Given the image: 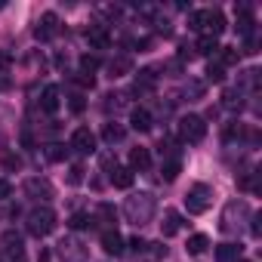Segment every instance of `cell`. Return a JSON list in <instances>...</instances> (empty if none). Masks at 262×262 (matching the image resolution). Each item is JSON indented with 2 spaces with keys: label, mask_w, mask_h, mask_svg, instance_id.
Listing matches in <instances>:
<instances>
[{
  "label": "cell",
  "mask_w": 262,
  "mask_h": 262,
  "mask_svg": "<svg viewBox=\"0 0 262 262\" xmlns=\"http://www.w3.org/2000/svg\"><path fill=\"white\" fill-rule=\"evenodd\" d=\"M123 216L133 225H148L155 219V198L148 191H136L123 201Z\"/></svg>",
  "instance_id": "1"
},
{
  "label": "cell",
  "mask_w": 262,
  "mask_h": 262,
  "mask_svg": "<svg viewBox=\"0 0 262 262\" xmlns=\"http://www.w3.org/2000/svg\"><path fill=\"white\" fill-rule=\"evenodd\" d=\"M250 216H253V213H250V204H247V201H231V204H225V210H222V231H228V234L241 231Z\"/></svg>",
  "instance_id": "2"
},
{
  "label": "cell",
  "mask_w": 262,
  "mask_h": 262,
  "mask_svg": "<svg viewBox=\"0 0 262 262\" xmlns=\"http://www.w3.org/2000/svg\"><path fill=\"white\" fill-rule=\"evenodd\" d=\"M53 228H56V213H53L50 207H34V210L28 213V234L47 237Z\"/></svg>",
  "instance_id": "3"
},
{
  "label": "cell",
  "mask_w": 262,
  "mask_h": 262,
  "mask_svg": "<svg viewBox=\"0 0 262 262\" xmlns=\"http://www.w3.org/2000/svg\"><path fill=\"white\" fill-rule=\"evenodd\" d=\"M0 259H4V262H25L22 234H16V231H4V234H0Z\"/></svg>",
  "instance_id": "4"
},
{
  "label": "cell",
  "mask_w": 262,
  "mask_h": 262,
  "mask_svg": "<svg viewBox=\"0 0 262 262\" xmlns=\"http://www.w3.org/2000/svg\"><path fill=\"white\" fill-rule=\"evenodd\" d=\"M179 136H182V142H201L204 136H207V123H204V117H198V114H185L182 120H179Z\"/></svg>",
  "instance_id": "5"
},
{
  "label": "cell",
  "mask_w": 262,
  "mask_h": 262,
  "mask_svg": "<svg viewBox=\"0 0 262 262\" xmlns=\"http://www.w3.org/2000/svg\"><path fill=\"white\" fill-rule=\"evenodd\" d=\"M210 204H213V188H210V185H194V188L185 194L188 213H207Z\"/></svg>",
  "instance_id": "6"
},
{
  "label": "cell",
  "mask_w": 262,
  "mask_h": 262,
  "mask_svg": "<svg viewBox=\"0 0 262 262\" xmlns=\"http://www.w3.org/2000/svg\"><path fill=\"white\" fill-rule=\"evenodd\" d=\"M56 253H59L62 262H86V247H83L77 237H65V241H59Z\"/></svg>",
  "instance_id": "7"
},
{
  "label": "cell",
  "mask_w": 262,
  "mask_h": 262,
  "mask_svg": "<svg viewBox=\"0 0 262 262\" xmlns=\"http://www.w3.org/2000/svg\"><path fill=\"white\" fill-rule=\"evenodd\" d=\"M71 148L80 151V155H93V151H96V136H93V129L77 126L74 136H71Z\"/></svg>",
  "instance_id": "8"
},
{
  "label": "cell",
  "mask_w": 262,
  "mask_h": 262,
  "mask_svg": "<svg viewBox=\"0 0 262 262\" xmlns=\"http://www.w3.org/2000/svg\"><path fill=\"white\" fill-rule=\"evenodd\" d=\"M56 31H59V16L56 13H43L37 28H34V37L37 40H50V37H56Z\"/></svg>",
  "instance_id": "9"
},
{
  "label": "cell",
  "mask_w": 262,
  "mask_h": 262,
  "mask_svg": "<svg viewBox=\"0 0 262 262\" xmlns=\"http://www.w3.org/2000/svg\"><path fill=\"white\" fill-rule=\"evenodd\" d=\"M25 191L34 198V201H50L53 198V185L47 179H28L25 182Z\"/></svg>",
  "instance_id": "10"
},
{
  "label": "cell",
  "mask_w": 262,
  "mask_h": 262,
  "mask_svg": "<svg viewBox=\"0 0 262 262\" xmlns=\"http://www.w3.org/2000/svg\"><path fill=\"white\" fill-rule=\"evenodd\" d=\"M204 28H207V34L219 37V34L225 31V16H222L219 10H207V13H204Z\"/></svg>",
  "instance_id": "11"
},
{
  "label": "cell",
  "mask_w": 262,
  "mask_h": 262,
  "mask_svg": "<svg viewBox=\"0 0 262 262\" xmlns=\"http://www.w3.org/2000/svg\"><path fill=\"white\" fill-rule=\"evenodd\" d=\"M182 213H176V210H167L164 213V222H161V231H164V237H173L176 231H182Z\"/></svg>",
  "instance_id": "12"
},
{
  "label": "cell",
  "mask_w": 262,
  "mask_h": 262,
  "mask_svg": "<svg viewBox=\"0 0 262 262\" xmlns=\"http://www.w3.org/2000/svg\"><path fill=\"white\" fill-rule=\"evenodd\" d=\"M129 123H133L136 133H148V129H151V111H148V108H133Z\"/></svg>",
  "instance_id": "13"
},
{
  "label": "cell",
  "mask_w": 262,
  "mask_h": 262,
  "mask_svg": "<svg viewBox=\"0 0 262 262\" xmlns=\"http://www.w3.org/2000/svg\"><path fill=\"white\" fill-rule=\"evenodd\" d=\"M102 250H105V253H111V256L123 253V237H120V234H117L114 228L102 231Z\"/></svg>",
  "instance_id": "14"
},
{
  "label": "cell",
  "mask_w": 262,
  "mask_h": 262,
  "mask_svg": "<svg viewBox=\"0 0 262 262\" xmlns=\"http://www.w3.org/2000/svg\"><path fill=\"white\" fill-rule=\"evenodd\" d=\"M40 108L47 111V114H56L59 111V86H43V96H40Z\"/></svg>",
  "instance_id": "15"
},
{
  "label": "cell",
  "mask_w": 262,
  "mask_h": 262,
  "mask_svg": "<svg viewBox=\"0 0 262 262\" xmlns=\"http://www.w3.org/2000/svg\"><path fill=\"white\" fill-rule=\"evenodd\" d=\"M151 167V155H148V148H133L129 151V170H148Z\"/></svg>",
  "instance_id": "16"
},
{
  "label": "cell",
  "mask_w": 262,
  "mask_h": 262,
  "mask_svg": "<svg viewBox=\"0 0 262 262\" xmlns=\"http://www.w3.org/2000/svg\"><path fill=\"white\" fill-rule=\"evenodd\" d=\"M111 185L114 188H129L133 185V170L129 167H114L111 170Z\"/></svg>",
  "instance_id": "17"
},
{
  "label": "cell",
  "mask_w": 262,
  "mask_h": 262,
  "mask_svg": "<svg viewBox=\"0 0 262 262\" xmlns=\"http://www.w3.org/2000/svg\"><path fill=\"white\" fill-rule=\"evenodd\" d=\"M241 244H219L216 247V262H237Z\"/></svg>",
  "instance_id": "18"
},
{
  "label": "cell",
  "mask_w": 262,
  "mask_h": 262,
  "mask_svg": "<svg viewBox=\"0 0 262 262\" xmlns=\"http://www.w3.org/2000/svg\"><path fill=\"white\" fill-rule=\"evenodd\" d=\"M129 68H133L129 56H117V59H111V62H108V74H111V77H123Z\"/></svg>",
  "instance_id": "19"
},
{
  "label": "cell",
  "mask_w": 262,
  "mask_h": 262,
  "mask_svg": "<svg viewBox=\"0 0 262 262\" xmlns=\"http://www.w3.org/2000/svg\"><path fill=\"white\" fill-rule=\"evenodd\" d=\"M155 71L151 68H145V71H139L136 74V93H148V90H155Z\"/></svg>",
  "instance_id": "20"
},
{
  "label": "cell",
  "mask_w": 262,
  "mask_h": 262,
  "mask_svg": "<svg viewBox=\"0 0 262 262\" xmlns=\"http://www.w3.org/2000/svg\"><path fill=\"white\" fill-rule=\"evenodd\" d=\"M207 247H210V237H207V234H191V237H188V253H191V256L207 253Z\"/></svg>",
  "instance_id": "21"
},
{
  "label": "cell",
  "mask_w": 262,
  "mask_h": 262,
  "mask_svg": "<svg viewBox=\"0 0 262 262\" xmlns=\"http://www.w3.org/2000/svg\"><path fill=\"white\" fill-rule=\"evenodd\" d=\"M179 170H182V161H179V158H170V161H164V167H161V176H164L167 182H173V179L179 176Z\"/></svg>",
  "instance_id": "22"
},
{
  "label": "cell",
  "mask_w": 262,
  "mask_h": 262,
  "mask_svg": "<svg viewBox=\"0 0 262 262\" xmlns=\"http://www.w3.org/2000/svg\"><path fill=\"white\" fill-rule=\"evenodd\" d=\"M198 53H204V56H210V53H216L219 50V40L213 37V34H201V40H198V47H194Z\"/></svg>",
  "instance_id": "23"
},
{
  "label": "cell",
  "mask_w": 262,
  "mask_h": 262,
  "mask_svg": "<svg viewBox=\"0 0 262 262\" xmlns=\"http://www.w3.org/2000/svg\"><path fill=\"white\" fill-rule=\"evenodd\" d=\"M102 136H105V142H120L123 139V126L120 123H105V129H102Z\"/></svg>",
  "instance_id": "24"
},
{
  "label": "cell",
  "mask_w": 262,
  "mask_h": 262,
  "mask_svg": "<svg viewBox=\"0 0 262 262\" xmlns=\"http://www.w3.org/2000/svg\"><path fill=\"white\" fill-rule=\"evenodd\" d=\"M86 37H90V43H93L96 50H105V47H108V34H105L99 25H96V28H90V34H86Z\"/></svg>",
  "instance_id": "25"
},
{
  "label": "cell",
  "mask_w": 262,
  "mask_h": 262,
  "mask_svg": "<svg viewBox=\"0 0 262 262\" xmlns=\"http://www.w3.org/2000/svg\"><path fill=\"white\" fill-rule=\"evenodd\" d=\"M96 68H99V59H96V56H90V53H86V56H80V74L93 77V71H96Z\"/></svg>",
  "instance_id": "26"
},
{
  "label": "cell",
  "mask_w": 262,
  "mask_h": 262,
  "mask_svg": "<svg viewBox=\"0 0 262 262\" xmlns=\"http://www.w3.org/2000/svg\"><path fill=\"white\" fill-rule=\"evenodd\" d=\"M68 225H71L74 231H80V228H86V225H93V216H90V213H74V216L68 219Z\"/></svg>",
  "instance_id": "27"
},
{
  "label": "cell",
  "mask_w": 262,
  "mask_h": 262,
  "mask_svg": "<svg viewBox=\"0 0 262 262\" xmlns=\"http://www.w3.org/2000/svg\"><path fill=\"white\" fill-rule=\"evenodd\" d=\"M207 80H210V83H222V80H225V68L210 62V65H207Z\"/></svg>",
  "instance_id": "28"
},
{
  "label": "cell",
  "mask_w": 262,
  "mask_h": 262,
  "mask_svg": "<svg viewBox=\"0 0 262 262\" xmlns=\"http://www.w3.org/2000/svg\"><path fill=\"white\" fill-rule=\"evenodd\" d=\"M222 53H219V59H222V65H237V59H241V53L237 50H231V47H219Z\"/></svg>",
  "instance_id": "29"
},
{
  "label": "cell",
  "mask_w": 262,
  "mask_h": 262,
  "mask_svg": "<svg viewBox=\"0 0 262 262\" xmlns=\"http://www.w3.org/2000/svg\"><path fill=\"white\" fill-rule=\"evenodd\" d=\"M222 105H225V108H241V93L228 90V93L222 96Z\"/></svg>",
  "instance_id": "30"
},
{
  "label": "cell",
  "mask_w": 262,
  "mask_h": 262,
  "mask_svg": "<svg viewBox=\"0 0 262 262\" xmlns=\"http://www.w3.org/2000/svg\"><path fill=\"white\" fill-rule=\"evenodd\" d=\"M65 155H68L65 145H50V148H47V158H50V161H65Z\"/></svg>",
  "instance_id": "31"
},
{
  "label": "cell",
  "mask_w": 262,
  "mask_h": 262,
  "mask_svg": "<svg viewBox=\"0 0 262 262\" xmlns=\"http://www.w3.org/2000/svg\"><path fill=\"white\" fill-rule=\"evenodd\" d=\"M148 247H151V244H148L145 237H139V234L129 237V250H133V253H142V250H148Z\"/></svg>",
  "instance_id": "32"
},
{
  "label": "cell",
  "mask_w": 262,
  "mask_h": 262,
  "mask_svg": "<svg viewBox=\"0 0 262 262\" xmlns=\"http://www.w3.org/2000/svg\"><path fill=\"white\" fill-rule=\"evenodd\" d=\"M188 28L204 31V13H191V16H188Z\"/></svg>",
  "instance_id": "33"
},
{
  "label": "cell",
  "mask_w": 262,
  "mask_h": 262,
  "mask_svg": "<svg viewBox=\"0 0 262 262\" xmlns=\"http://www.w3.org/2000/svg\"><path fill=\"white\" fill-rule=\"evenodd\" d=\"M68 105H71V111H74V114H80V111H83V108H86V102H83V96H80V93H74V96H71V102H68Z\"/></svg>",
  "instance_id": "34"
},
{
  "label": "cell",
  "mask_w": 262,
  "mask_h": 262,
  "mask_svg": "<svg viewBox=\"0 0 262 262\" xmlns=\"http://www.w3.org/2000/svg\"><path fill=\"white\" fill-rule=\"evenodd\" d=\"M68 182H71V185L83 182V167H71V173H68Z\"/></svg>",
  "instance_id": "35"
},
{
  "label": "cell",
  "mask_w": 262,
  "mask_h": 262,
  "mask_svg": "<svg viewBox=\"0 0 262 262\" xmlns=\"http://www.w3.org/2000/svg\"><path fill=\"white\" fill-rule=\"evenodd\" d=\"M185 96H194V99H201V96H204V86H201V83H188V86H185Z\"/></svg>",
  "instance_id": "36"
},
{
  "label": "cell",
  "mask_w": 262,
  "mask_h": 262,
  "mask_svg": "<svg viewBox=\"0 0 262 262\" xmlns=\"http://www.w3.org/2000/svg\"><path fill=\"white\" fill-rule=\"evenodd\" d=\"M10 191H13L10 182H7V179H0V198H10Z\"/></svg>",
  "instance_id": "37"
},
{
  "label": "cell",
  "mask_w": 262,
  "mask_h": 262,
  "mask_svg": "<svg viewBox=\"0 0 262 262\" xmlns=\"http://www.w3.org/2000/svg\"><path fill=\"white\" fill-rule=\"evenodd\" d=\"M241 262H247V259H241Z\"/></svg>",
  "instance_id": "38"
},
{
  "label": "cell",
  "mask_w": 262,
  "mask_h": 262,
  "mask_svg": "<svg viewBox=\"0 0 262 262\" xmlns=\"http://www.w3.org/2000/svg\"><path fill=\"white\" fill-rule=\"evenodd\" d=\"M0 262H4V259H0Z\"/></svg>",
  "instance_id": "39"
}]
</instances>
